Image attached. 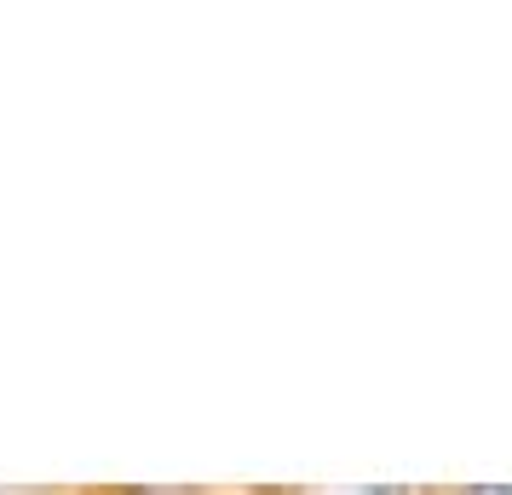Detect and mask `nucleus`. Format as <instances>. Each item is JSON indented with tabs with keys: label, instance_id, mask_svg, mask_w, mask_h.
<instances>
[{
	"label": "nucleus",
	"instance_id": "nucleus-1",
	"mask_svg": "<svg viewBox=\"0 0 512 495\" xmlns=\"http://www.w3.org/2000/svg\"><path fill=\"white\" fill-rule=\"evenodd\" d=\"M357 495H409L403 484H369V490H357Z\"/></svg>",
	"mask_w": 512,
	"mask_h": 495
},
{
	"label": "nucleus",
	"instance_id": "nucleus-3",
	"mask_svg": "<svg viewBox=\"0 0 512 495\" xmlns=\"http://www.w3.org/2000/svg\"><path fill=\"white\" fill-rule=\"evenodd\" d=\"M127 495H185V490H162V484H139V490H127Z\"/></svg>",
	"mask_w": 512,
	"mask_h": 495
},
{
	"label": "nucleus",
	"instance_id": "nucleus-2",
	"mask_svg": "<svg viewBox=\"0 0 512 495\" xmlns=\"http://www.w3.org/2000/svg\"><path fill=\"white\" fill-rule=\"evenodd\" d=\"M461 495H507V484H472V490H461Z\"/></svg>",
	"mask_w": 512,
	"mask_h": 495
}]
</instances>
